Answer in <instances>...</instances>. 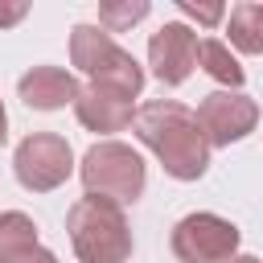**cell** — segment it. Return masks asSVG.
<instances>
[{"label":"cell","instance_id":"19","mask_svg":"<svg viewBox=\"0 0 263 263\" xmlns=\"http://www.w3.org/2000/svg\"><path fill=\"white\" fill-rule=\"evenodd\" d=\"M226 263H259V259H255V255H230Z\"/></svg>","mask_w":263,"mask_h":263},{"label":"cell","instance_id":"10","mask_svg":"<svg viewBox=\"0 0 263 263\" xmlns=\"http://www.w3.org/2000/svg\"><path fill=\"white\" fill-rule=\"evenodd\" d=\"M78 82H74V74H66L62 66H33L29 74H21V82H16V95L25 99V107H33V111H62L66 103H74L78 99Z\"/></svg>","mask_w":263,"mask_h":263},{"label":"cell","instance_id":"12","mask_svg":"<svg viewBox=\"0 0 263 263\" xmlns=\"http://www.w3.org/2000/svg\"><path fill=\"white\" fill-rule=\"evenodd\" d=\"M33 247H37V226H33V218L21 214V210L0 214V263H12V259H21V255L33 251Z\"/></svg>","mask_w":263,"mask_h":263},{"label":"cell","instance_id":"9","mask_svg":"<svg viewBox=\"0 0 263 263\" xmlns=\"http://www.w3.org/2000/svg\"><path fill=\"white\" fill-rule=\"evenodd\" d=\"M74 115H78L82 127L103 132V136H107V132H123V127L136 119L127 95H119V90H111V86H95V82L78 90V99H74Z\"/></svg>","mask_w":263,"mask_h":263},{"label":"cell","instance_id":"4","mask_svg":"<svg viewBox=\"0 0 263 263\" xmlns=\"http://www.w3.org/2000/svg\"><path fill=\"white\" fill-rule=\"evenodd\" d=\"M78 177L86 185V197H107L115 205H127L144 193V160L136 148H127L119 140L90 144L78 164Z\"/></svg>","mask_w":263,"mask_h":263},{"label":"cell","instance_id":"6","mask_svg":"<svg viewBox=\"0 0 263 263\" xmlns=\"http://www.w3.org/2000/svg\"><path fill=\"white\" fill-rule=\"evenodd\" d=\"M168 242L181 263H226L238 251V226L218 214H185Z\"/></svg>","mask_w":263,"mask_h":263},{"label":"cell","instance_id":"11","mask_svg":"<svg viewBox=\"0 0 263 263\" xmlns=\"http://www.w3.org/2000/svg\"><path fill=\"white\" fill-rule=\"evenodd\" d=\"M230 45L242 49V53H263V4L247 0V4H234L230 8Z\"/></svg>","mask_w":263,"mask_h":263},{"label":"cell","instance_id":"18","mask_svg":"<svg viewBox=\"0 0 263 263\" xmlns=\"http://www.w3.org/2000/svg\"><path fill=\"white\" fill-rule=\"evenodd\" d=\"M4 136H8V115H4V103H0V144H4Z\"/></svg>","mask_w":263,"mask_h":263},{"label":"cell","instance_id":"5","mask_svg":"<svg viewBox=\"0 0 263 263\" xmlns=\"http://www.w3.org/2000/svg\"><path fill=\"white\" fill-rule=\"evenodd\" d=\"M12 173L16 181L29 189V193H49L58 189L70 173H74V152L62 136L53 132H33L16 144V156H12Z\"/></svg>","mask_w":263,"mask_h":263},{"label":"cell","instance_id":"7","mask_svg":"<svg viewBox=\"0 0 263 263\" xmlns=\"http://www.w3.org/2000/svg\"><path fill=\"white\" fill-rule=\"evenodd\" d=\"M197 123H201V136L210 148H226V144H238L255 132L259 123V103L247 99L242 90H214L201 99V107L193 111Z\"/></svg>","mask_w":263,"mask_h":263},{"label":"cell","instance_id":"1","mask_svg":"<svg viewBox=\"0 0 263 263\" xmlns=\"http://www.w3.org/2000/svg\"><path fill=\"white\" fill-rule=\"evenodd\" d=\"M136 136L156 152V160L164 164L168 177L177 181H197L210 168V144L201 136L197 115L177 103V99H152L136 111L132 119Z\"/></svg>","mask_w":263,"mask_h":263},{"label":"cell","instance_id":"8","mask_svg":"<svg viewBox=\"0 0 263 263\" xmlns=\"http://www.w3.org/2000/svg\"><path fill=\"white\" fill-rule=\"evenodd\" d=\"M197 45L201 41H197V33L189 25H181V21L160 25L148 37V66H152V74L164 86H181L193 74V66H197Z\"/></svg>","mask_w":263,"mask_h":263},{"label":"cell","instance_id":"3","mask_svg":"<svg viewBox=\"0 0 263 263\" xmlns=\"http://www.w3.org/2000/svg\"><path fill=\"white\" fill-rule=\"evenodd\" d=\"M70 62L82 74H90L95 86H111V90H119L127 99H136L144 90L140 62L127 49H119L111 41V33L99 29V25H74V33H70Z\"/></svg>","mask_w":263,"mask_h":263},{"label":"cell","instance_id":"13","mask_svg":"<svg viewBox=\"0 0 263 263\" xmlns=\"http://www.w3.org/2000/svg\"><path fill=\"white\" fill-rule=\"evenodd\" d=\"M197 62H201V70L210 74V78H218V82H226L230 90H238L242 86V66H238V58L230 53V45L226 41H201L197 45Z\"/></svg>","mask_w":263,"mask_h":263},{"label":"cell","instance_id":"16","mask_svg":"<svg viewBox=\"0 0 263 263\" xmlns=\"http://www.w3.org/2000/svg\"><path fill=\"white\" fill-rule=\"evenodd\" d=\"M25 16H29V4H25V0H16V4H0V29L16 25V21H25Z\"/></svg>","mask_w":263,"mask_h":263},{"label":"cell","instance_id":"14","mask_svg":"<svg viewBox=\"0 0 263 263\" xmlns=\"http://www.w3.org/2000/svg\"><path fill=\"white\" fill-rule=\"evenodd\" d=\"M144 16H148V0H103L99 4V29L107 33H123Z\"/></svg>","mask_w":263,"mask_h":263},{"label":"cell","instance_id":"17","mask_svg":"<svg viewBox=\"0 0 263 263\" xmlns=\"http://www.w3.org/2000/svg\"><path fill=\"white\" fill-rule=\"evenodd\" d=\"M12 263H58V259H53L45 247H33V251H25V255H21V259H12Z\"/></svg>","mask_w":263,"mask_h":263},{"label":"cell","instance_id":"2","mask_svg":"<svg viewBox=\"0 0 263 263\" xmlns=\"http://www.w3.org/2000/svg\"><path fill=\"white\" fill-rule=\"evenodd\" d=\"M66 230L82 263H127L132 255V230L123 205L107 197H78L66 214Z\"/></svg>","mask_w":263,"mask_h":263},{"label":"cell","instance_id":"15","mask_svg":"<svg viewBox=\"0 0 263 263\" xmlns=\"http://www.w3.org/2000/svg\"><path fill=\"white\" fill-rule=\"evenodd\" d=\"M177 8H181L185 16H193L197 25H218V21L226 16V8H222V4H189V0H181Z\"/></svg>","mask_w":263,"mask_h":263}]
</instances>
